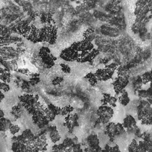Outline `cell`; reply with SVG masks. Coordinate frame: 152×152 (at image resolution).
I'll use <instances>...</instances> for the list:
<instances>
[{
	"label": "cell",
	"instance_id": "cell-43",
	"mask_svg": "<svg viewBox=\"0 0 152 152\" xmlns=\"http://www.w3.org/2000/svg\"><path fill=\"white\" fill-rule=\"evenodd\" d=\"M39 138H40L41 140H44V141H46L47 138H46V135H42L41 136H40V137H39Z\"/></svg>",
	"mask_w": 152,
	"mask_h": 152
},
{
	"label": "cell",
	"instance_id": "cell-13",
	"mask_svg": "<svg viewBox=\"0 0 152 152\" xmlns=\"http://www.w3.org/2000/svg\"><path fill=\"white\" fill-rule=\"evenodd\" d=\"M118 102L123 106H126L130 102V98L128 93L126 90H124L117 97Z\"/></svg>",
	"mask_w": 152,
	"mask_h": 152
},
{
	"label": "cell",
	"instance_id": "cell-7",
	"mask_svg": "<svg viewBox=\"0 0 152 152\" xmlns=\"http://www.w3.org/2000/svg\"><path fill=\"white\" fill-rule=\"evenodd\" d=\"M117 102L118 99L115 96H112L110 94L107 93L103 94L102 99L101 100L102 105H107L113 108L116 106Z\"/></svg>",
	"mask_w": 152,
	"mask_h": 152
},
{
	"label": "cell",
	"instance_id": "cell-46",
	"mask_svg": "<svg viewBox=\"0 0 152 152\" xmlns=\"http://www.w3.org/2000/svg\"><path fill=\"white\" fill-rule=\"evenodd\" d=\"M150 13L152 14V5H151L150 8Z\"/></svg>",
	"mask_w": 152,
	"mask_h": 152
},
{
	"label": "cell",
	"instance_id": "cell-10",
	"mask_svg": "<svg viewBox=\"0 0 152 152\" xmlns=\"http://www.w3.org/2000/svg\"><path fill=\"white\" fill-rule=\"evenodd\" d=\"M106 131L107 135L110 138H113L115 136L118 135V131L116 124L113 122H109L107 124L106 126Z\"/></svg>",
	"mask_w": 152,
	"mask_h": 152
},
{
	"label": "cell",
	"instance_id": "cell-2",
	"mask_svg": "<svg viewBox=\"0 0 152 152\" xmlns=\"http://www.w3.org/2000/svg\"><path fill=\"white\" fill-rule=\"evenodd\" d=\"M152 115L151 104L146 100H142L137 107V118L141 122Z\"/></svg>",
	"mask_w": 152,
	"mask_h": 152
},
{
	"label": "cell",
	"instance_id": "cell-22",
	"mask_svg": "<svg viewBox=\"0 0 152 152\" xmlns=\"http://www.w3.org/2000/svg\"><path fill=\"white\" fill-rule=\"evenodd\" d=\"M138 142L135 139H132L128 146V152H137L138 148Z\"/></svg>",
	"mask_w": 152,
	"mask_h": 152
},
{
	"label": "cell",
	"instance_id": "cell-47",
	"mask_svg": "<svg viewBox=\"0 0 152 152\" xmlns=\"http://www.w3.org/2000/svg\"><path fill=\"white\" fill-rule=\"evenodd\" d=\"M150 87H152V83H150Z\"/></svg>",
	"mask_w": 152,
	"mask_h": 152
},
{
	"label": "cell",
	"instance_id": "cell-30",
	"mask_svg": "<svg viewBox=\"0 0 152 152\" xmlns=\"http://www.w3.org/2000/svg\"><path fill=\"white\" fill-rule=\"evenodd\" d=\"M40 79L39 77H31V78L29 79L28 83L31 86H36L40 82Z\"/></svg>",
	"mask_w": 152,
	"mask_h": 152
},
{
	"label": "cell",
	"instance_id": "cell-31",
	"mask_svg": "<svg viewBox=\"0 0 152 152\" xmlns=\"http://www.w3.org/2000/svg\"><path fill=\"white\" fill-rule=\"evenodd\" d=\"M147 96L146 98V100L150 104H152V87H150L147 89Z\"/></svg>",
	"mask_w": 152,
	"mask_h": 152
},
{
	"label": "cell",
	"instance_id": "cell-24",
	"mask_svg": "<svg viewBox=\"0 0 152 152\" xmlns=\"http://www.w3.org/2000/svg\"><path fill=\"white\" fill-rule=\"evenodd\" d=\"M52 152H65L66 148L64 147L62 143L56 144H55L52 148Z\"/></svg>",
	"mask_w": 152,
	"mask_h": 152
},
{
	"label": "cell",
	"instance_id": "cell-49",
	"mask_svg": "<svg viewBox=\"0 0 152 152\" xmlns=\"http://www.w3.org/2000/svg\"><path fill=\"white\" fill-rule=\"evenodd\" d=\"M40 152H46V151H40Z\"/></svg>",
	"mask_w": 152,
	"mask_h": 152
},
{
	"label": "cell",
	"instance_id": "cell-39",
	"mask_svg": "<svg viewBox=\"0 0 152 152\" xmlns=\"http://www.w3.org/2000/svg\"><path fill=\"white\" fill-rule=\"evenodd\" d=\"M20 110L21 109L18 106H15L12 108V112L14 113V115L15 114V115H18L20 113Z\"/></svg>",
	"mask_w": 152,
	"mask_h": 152
},
{
	"label": "cell",
	"instance_id": "cell-25",
	"mask_svg": "<svg viewBox=\"0 0 152 152\" xmlns=\"http://www.w3.org/2000/svg\"><path fill=\"white\" fill-rule=\"evenodd\" d=\"M141 79L142 81V83L143 84H147V83H150L151 81V78H150V73L149 71H146L141 76Z\"/></svg>",
	"mask_w": 152,
	"mask_h": 152
},
{
	"label": "cell",
	"instance_id": "cell-37",
	"mask_svg": "<svg viewBox=\"0 0 152 152\" xmlns=\"http://www.w3.org/2000/svg\"><path fill=\"white\" fill-rule=\"evenodd\" d=\"M20 142H18V141H15V142H12V145H11V150L13 152H16L17 150L20 149Z\"/></svg>",
	"mask_w": 152,
	"mask_h": 152
},
{
	"label": "cell",
	"instance_id": "cell-19",
	"mask_svg": "<svg viewBox=\"0 0 152 152\" xmlns=\"http://www.w3.org/2000/svg\"><path fill=\"white\" fill-rule=\"evenodd\" d=\"M142 85L143 83L141 76H138L132 82V87L134 89L137 91L141 88Z\"/></svg>",
	"mask_w": 152,
	"mask_h": 152
},
{
	"label": "cell",
	"instance_id": "cell-29",
	"mask_svg": "<svg viewBox=\"0 0 152 152\" xmlns=\"http://www.w3.org/2000/svg\"><path fill=\"white\" fill-rule=\"evenodd\" d=\"M137 96L141 99H146L147 96V90L145 89H140L137 91Z\"/></svg>",
	"mask_w": 152,
	"mask_h": 152
},
{
	"label": "cell",
	"instance_id": "cell-3",
	"mask_svg": "<svg viewBox=\"0 0 152 152\" xmlns=\"http://www.w3.org/2000/svg\"><path fill=\"white\" fill-rule=\"evenodd\" d=\"M129 83V78L126 75L119 76L118 75L112 83L113 90L117 95H119L128 85Z\"/></svg>",
	"mask_w": 152,
	"mask_h": 152
},
{
	"label": "cell",
	"instance_id": "cell-48",
	"mask_svg": "<svg viewBox=\"0 0 152 152\" xmlns=\"http://www.w3.org/2000/svg\"><path fill=\"white\" fill-rule=\"evenodd\" d=\"M71 1H72V2H74V1H78V0H70Z\"/></svg>",
	"mask_w": 152,
	"mask_h": 152
},
{
	"label": "cell",
	"instance_id": "cell-21",
	"mask_svg": "<svg viewBox=\"0 0 152 152\" xmlns=\"http://www.w3.org/2000/svg\"><path fill=\"white\" fill-rule=\"evenodd\" d=\"M48 109L51 112H52L56 116L57 115H61V107H59L58 106H56L55 105H54L53 104L50 103L49 104H48L47 106Z\"/></svg>",
	"mask_w": 152,
	"mask_h": 152
},
{
	"label": "cell",
	"instance_id": "cell-8",
	"mask_svg": "<svg viewBox=\"0 0 152 152\" xmlns=\"http://www.w3.org/2000/svg\"><path fill=\"white\" fill-rule=\"evenodd\" d=\"M122 124L125 129L130 131L134 129L136 127L137 121L132 115H128L124 118Z\"/></svg>",
	"mask_w": 152,
	"mask_h": 152
},
{
	"label": "cell",
	"instance_id": "cell-16",
	"mask_svg": "<svg viewBox=\"0 0 152 152\" xmlns=\"http://www.w3.org/2000/svg\"><path fill=\"white\" fill-rule=\"evenodd\" d=\"M94 30L92 28H88L86 29L84 32L83 33V37L84 39L86 40H88L89 42H91L95 37V34H94Z\"/></svg>",
	"mask_w": 152,
	"mask_h": 152
},
{
	"label": "cell",
	"instance_id": "cell-23",
	"mask_svg": "<svg viewBox=\"0 0 152 152\" xmlns=\"http://www.w3.org/2000/svg\"><path fill=\"white\" fill-rule=\"evenodd\" d=\"M43 112H44L45 116L46 118V119H47L49 122H52V121H53L55 119L56 116H55L52 112H51L48 109L47 107L44 109Z\"/></svg>",
	"mask_w": 152,
	"mask_h": 152
},
{
	"label": "cell",
	"instance_id": "cell-42",
	"mask_svg": "<svg viewBox=\"0 0 152 152\" xmlns=\"http://www.w3.org/2000/svg\"><path fill=\"white\" fill-rule=\"evenodd\" d=\"M5 98V95L2 92H0V102H1Z\"/></svg>",
	"mask_w": 152,
	"mask_h": 152
},
{
	"label": "cell",
	"instance_id": "cell-5",
	"mask_svg": "<svg viewBox=\"0 0 152 152\" xmlns=\"http://www.w3.org/2000/svg\"><path fill=\"white\" fill-rule=\"evenodd\" d=\"M115 71L107 68H99L94 72L98 81H106L112 78Z\"/></svg>",
	"mask_w": 152,
	"mask_h": 152
},
{
	"label": "cell",
	"instance_id": "cell-28",
	"mask_svg": "<svg viewBox=\"0 0 152 152\" xmlns=\"http://www.w3.org/2000/svg\"><path fill=\"white\" fill-rule=\"evenodd\" d=\"M59 66H60L61 71L64 74H69L71 72V67L68 64H64V63H62V64H61L59 65Z\"/></svg>",
	"mask_w": 152,
	"mask_h": 152
},
{
	"label": "cell",
	"instance_id": "cell-14",
	"mask_svg": "<svg viewBox=\"0 0 152 152\" xmlns=\"http://www.w3.org/2000/svg\"><path fill=\"white\" fill-rule=\"evenodd\" d=\"M12 124L11 121L5 118V117H3L0 119V131L1 132H5L9 129V128L10 125Z\"/></svg>",
	"mask_w": 152,
	"mask_h": 152
},
{
	"label": "cell",
	"instance_id": "cell-11",
	"mask_svg": "<svg viewBox=\"0 0 152 152\" xmlns=\"http://www.w3.org/2000/svg\"><path fill=\"white\" fill-rule=\"evenodd\" d=\"M48 130H49V138L53 143L55 144L57 142L60 141L61 137L56 128V126H51L49 128Z\"/></svg>",
	"mask_w": 152,
	"mask_h": 152
},
{
	"label": "cell",
	"instance_id": "cell-17",
	"mask_svg": "<svg viewBox=\"0 0 152 152\" xmlns=\"http://www.w3.org/2000/svg\"><path fill=\"white\" fill-rule=\"evenodd\" d=\"M21 135L23 137V138L27 141H32L34 137V134L33 133L31 130L29 128H27V129H26L25 130H24L22 132Z\"/></svg>",
	"mask_w": 152,
	"mask_h": 152
},
{
	"label": "cell",
	"instance_id": "cell-35",
	"mask_svg": "<svg viewBox=\"0 0 152 152\" xmlns=\"http://www.w3.org/2000/svg\"><path fill=\"white\" fill-rule=\"evenodd\" d=\"M102 148L100 146L97 148H91L86 147L84 148V152H102Z\"/></svg>",
	"mask_w": 152,
	"mask_h": 152
},
{
	"label": "cell",
	"instance_id": "cell-9",
	"mask_svg": "<svg viewBox=\"0 0 152 152\" xmlns=\"http://www.w3.org/2000/svg\"><path fill=\"white\" fill-rule=\"evenodd\" d=\"M87 147L91 148H97L100 147V140L97 134L96 133H91L88 135L86 140Z\"/></svg>",
	"mask_w": 152,
	"mask_h": 152
},
{
	"label": "cell",
	"instance_id": "cell-6",
	"mask_svg": "<svg viewBox=\"0 0 152 152\" xmlns=\"http://www.w3.org/2000/svg\"><path fill=\"white\" fill-rule=\"evenodd\" d=\"M65 122L67 128L72 131L74 128L79 125L78 124V116L77 113H72L65 116Z\"/></svg>",
	"mask_w": 152,
	"mask_h": 152
},
{
	"label": "cell",
	"instance_id": "cell-18",
	"mask_svg": "<svg viewBox=\"0 0 152 152\" xmlns=\"http://www.w3.org/2000/svg\"><path fill=\"white\" fill-rule=\"evenodd\" d=\"M75 138H70V137H66V138H65V139L63 140L62 144V145H64V147L65 148H70V147H71L74 144L78 142L77 141H75Z\"/></svg>",
	"mask_w": 152,
	"mask_h": 152
},
{
	"label": "cell",
	"instance_id": "cell-32",
	"mask_svg": "<svg viewBox=\"0 0 152 152\" xmlns=\"http://www.w3.org/2000/svg\"><path fill=\"white\" fill-rule=\"evenodd\" d=\"M119 65V64H118L117 62H112L108 65H106L105 66V68H107L109 69H110L115 71L118 68Z\"/></svg>",
	"mask_w": 152,
	"mask_h": 152
},
{
	"label": "cell",
	"instance_id": "cell-36",
	"mask_svg": "<svg viewBox=\"0 0 152 152\" xmlns=\"http://www.w3.org/2000/svg\"><path fill=\"white\" fill-rule=\"evenodd\" d=\"M16 71L17 72H19V73H21L22 74L26 75H30L31 74V72L27 68H18L16 70Z\"/></svg>",
	"mask_w": 152,
	"mask_h": 152
},
{
	"label": "cell",
	"instance_id": "cell-26",
	"mask_svg": "<svg viewBox=\"0 0 152 152\" xmlns=\"http://www.w3.org/2000/svg\"><path fill=\"white\" fill-rule=\"evenodd\" d=\"M71 152H83L81 145L79 142L74 144L71 147L69 148Z\"/></svg>",
	"mask_w": 152,
	"mask_h": 152
},
{
	"label": "cell",
	"instance_id": "cell-41",
	"mask_svg": "<svg viewBox=\"0 0 152 152\" xmlns=\"http://www.w3.org/2000/svg\"><path fill=\"white\" fill-rule=\"evenodd\" d=\"M110 148H111V146L109 145V144H105L104 147L102 149V152H110Z\"/></svg>",
	"mask_w": 152,
	"mask_h": 152
},
{
	"label": "cell",
	"instance_id": "cell-38",
	"mask_svg": "<svg viewBox=\"0 0 152 152\" xmlns=\"http://www.w3.org/2000/svg\"><path fill=\"white\" fill-rule=\"evenodd\" d=\"M142 124L147 125H152V115L148 117L145 120L141 122Z\"/></svg>",
	"mask_w": 152,
	"mask_h": 152
},
{
	"label": "cell",
	"instance_id": "cell-12",
	"mask_svg": "<svg viewBox=\"0 0 152 152\" xmlns=\"http://www.w3.org/2000/svg\"><path fill=\"white\" fill-rule=\"evenodd\" d=\"M99 54V50L96 49H93L92 50L89 52L86 57L83 58H78L77 61L80 62H91Z\"/></svg>",
	"mask_w": 152,
	"mask_h": 152
},
{
	"label": "cell",
	"instance_id": "cell-34",
	"mask_svg": "<svg viewBox=\"0 0 152 152\" xmlns=\"http://www.w3.org/2000/svg\"><path fill=\"white\" fill-rule=\"evenodd\" d=\"M10 86L8 84V83L2 82L1 84L0 85V90H1V91L7 92L10 90Z\"/></svg>",
	"mask_w": 152,
	"mask_h": 152
},
{
	"label": "cell",
	"instance_id": "cell-45",
	"mask_svg": "<svg viewBox=\"0 0 152 152\" xmlns=\"http://www.w3.org/2000/svg\"><path fill=\"white\" fill-rule=\"evenodd\" d=\"M150 73V78H151V83H152V69L149 71Z\"/></svg>",
	"mask_w": 152,
	"mask_h": 152
},
{
	"label": "cell",
	"instance_id": "cell-51",
	"mask_svg": "<svg viewBox=\"0 0 152 152\" xmlns=\"http://www.w3.org/2000/svg\"><path fill=\"white\" fill-rule=\"evenodd\" d=\"M121 152H122V151H121Z\"/></svg>",
	"mask_w": 152,
	"mask_h": 152
},
{
	"label": "cell",
	"instance_id": "cell-4",
	"mask_svg": "<svg viewBox=\"0 0 152 152\" xmlns=\"http://www.w3.org/2000/svg\"><path fill=\"white\" fill-rule=\"evenodd\" d=\"M60 56L65 61L73 62L77 61L80 57V55L77 50L70 46L63 50L60 55Z\"/></svg>",
	"mask_w": 152,
	"mask_h": 152
},
{
	"label": "cell",
	"instance_id": "cell-50",
	"mask_svg": "<svg viewBox=\"0 0 152 152\" xmlns=\"http://www.w3.org/2000/svg\"><path fill=\"white\" fill-rule=\"evenodd\" d=\"M0 20H1V15H0Z\"/></svg>",
	"mask_w": 152,
	"mask_h": 152
},
{
	"label": "cell",
	"instance_id": "cell-15",
	"mask_svg": "<svg viewBox=\"0 0 152 152\" xmlns=\"http://www.w3.org/2000/svg\"><path fill=\"white\" fill-rule=\"evenodd\" d=\"M84 78L87 80V81L88 82L90 85L91 86H96V84H97V83L99 81L95 74L93 72H91L87 73L84 76Z\"/></svg>",
	"mask_w": 152,
	"mask_h": 152
},
{
	"label": "cell",
	"instance_id": "cell-40",
	"mask_svg": "<svg viewBox=\"0 0 152 152\" xmlns=\"http://www.w3.org/2000/svg\"><path fill=\"white\" fill-rule=\"evenodd\" d=\"M110 152H121L119 146L118 144H115L113 146H111Z\"/></svg>",
	"mask_w": 152,
	"mask_h": 152
},
{
	"label": "cell",
	"instance_id": "cell-44",
	"mask_svg": "<svg viewBox=\"0 0 152 152\" xmlns=\"http://www.w3.org/2000/svg\"><path fill=\"white\" fill-rule=\"evenodd\" d=\"M4 111L0 108V119L1 118H3V117H4Z\"/></svg>",
	"mask_w": 152,
	"mask_h": 152
},
{
	"label": "cell",
	"instance_id": "cell-20",
	"mask_svg": "<svg viewBox=\"0 0 152 152\" xmlns=\"http://www.w3.org/2000/svg\"><path fill=\"white\" fill-rule=\"evenodd\" d=\"M74 108L72 106H71L70 104L66 105V106L61 108V115L65 116H66L69 114L72 113V112L74 111Z\"/></svg>",
	"mask_w": 152,
	"mask_h": 152
},
{
	"label": "cell",
	"instance_id": "cell-1",
	"mask_svg": "<svg viewBox=\"0 0 152 152\" xmlns=\"http://www.w3.org/2000/svg\"><path fill=\"white\" fill-rule=\"evenodd\" d=\"M98 121L102 124H107L114 115L113 109L107 105H100L96 110Z\"/></svg>",
	"mask_w": 152,
	"mask_h": 152
},
{
	"label": "cell",
	"instance_id": "cell-27",
	"mask_svg": "<svg viewBox=\"0 0 152 152\" xmlns=\"http://www.w3.org/2000/svg\"><path fill=\"white\" fill-rule=\"evenodd\" d=\"M20 127L17 124H12L9 128L10 132H11V134H12L14 135H15V134L18 133L20 131Z\"/></svg>",
	"mask_w": 152,
	"mask_h": 152
},
{
	"label": "cell",
	"instance_id": "cell-33",
	"mask_svg": "<svg viewBox=\"0 0 152 152\" xmlns=\"http://www.w3.org/2000/svg\"><path fill=\"white\" fill-rule=\"evenodd\" d=\"M64 81V78L62 77H56L55 78H54L52 81V83L53 86H57L60 84L61 83H62Z\"/></svg>",
	"mask_w": 152,
	"mask_h": 152
}]
</instances>
